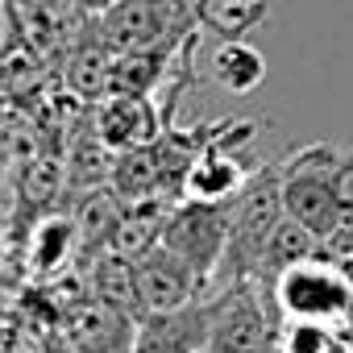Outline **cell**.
Wrapping results in <instances>:
<instances>
[{
	"label": "cell",
	"instance_id": "obj_1",
	"mask_svg": "<svg viewBox=\"0 0 353 353\" xmlns=\"http://www.w3.org/2000/svg\"><path fill=\"white\" fill-rule=\"evenodd\" d=\"M283 166V204L287 216L307 225L320 241L353 225V158L336 145H303Z\"/></svg>",
	"mask_w": 353,
	"mask_h": 353
},
{
	"label": "cell",
	"instance_id": "obj_2",
	"mask_svg": "<svg viewBox=\"0 0 353 353\" xmlns=\"http://www.w3.org/2000/svg\"><path fill=\"white\" fill-rule=\"evenodd\" d=\"M283 221H287L283 166H258L245 179V188L229 200V250H225V262H221L225 283L262 279L266 245H270V237Z\"/></svg>",
	"mask_w": 353,
	"mask_h": 353
},
{
	"label": "cell",
	"instance_id": "obj_3",
	"mask_svg": "<svg viewBox=\"0 0 353 353\" xmlns=\"http://www.w3.org/2000/svg\"><path fill=\"white\" fill-rule=\"evenodd\" d=\"M270 299L287 320H328L345 324L353 307V279L328 254L303 258L270 279Z\"/></svg>",
	"mask_w": 353,
	"mask_h": 353
},
{
	"label": "cell",
	"instance_id": "obj_4",
	"mask_svg": "<svg viewBox=\"0 0 353 353\" xmlns=\"http://www.w3.org/2000/svg\"><path fill=\"white\" fill-rule=\"evenodd\" d=\"M279 332L258 279L225 283L221 295L208 299V345L204 353H262Z\"/></svg>",
	"mask_w": 353,
	"mask_h": 353
},
{
	"label": "cell",
	"instance_id": "obj_5",
	"mask_svg": "<svg viewBox=\"0 0 353 353\" xmlns=\"http://www.w3.org/2000/svg\"><path fill=\"white\" fill-rule=\"evenodd\" d=\"M162 245L174 250L183 262H192L212 283L221 274V262H225V250H229V204L183 196V204H174L166 212Z\"/></svg>",
	"mask_w": 353,
	"mask_h": 353
},
{
	"label": "cell",
	"instance_id": "obj_6",
	"mask_svg": "<svg viewBox=\"0 0 353 353\" xmlns=\"http://www.w3.org/2000/svg\"><path fill=\"white\" fill-rule=\"evenodd\" d=\"M254 137V125H221L216 137L200 150V158L192 162L188 179H183V196L188 200H212V204H229L245 179H250V166L237 158V150Z\"/></svg>",
	"mask_w": 353,
	"mask_h": 353
},
{
	"label": "cell",
	"instance_id": "obj_7",
	"mask_svg": "<svg viewBox=\"0 0 353 353\" xmlns=\"http://www.w3.org/2000/svg\"><path fill=\"white\" fill-rule=\"evenodd\" d=\"M133 266H137V287H141L145 312H179V307L204 299V291H208V279L174 250H166L162 241L154 250H145L141 258H133Z\"/></svg>",
	"mask_w": 353,
	"mask_h": 353
},
{
	"label": "cell",
	"instance_id": "obj_8",
	"mask_svg": "<svg viewBox=\"0 0 353 353\" xmlns=\"http://www.w3.org/2000/svg\"><path fill=\"white\" fill-rule=\"evenodd\" d=\"M96 133L100 141L117 154V150H137V145H154L166 133V117L150 96H133V92H108L104 100H96Z\"/></svg>",
	"mask_w": 353,
	"mask_h": 353
},
{
	"label": "cell",
	"instance_id": "obj_9",
	"mask_svg": "<svg viewBox=\"0 0 353 353\" xmlns=\"http://www.w3.org/2000/svg\"><path fill=\"white\" fill-rule=\"evenodd\" d=\"M208 345V299L179 312H150L137 320L133 353H200Z\"/></svg>",
	"mask_w": 353,
	"mask_h": 353
},
{
	"label": "cell",
	"instance_id": "obj_10",
	"mask_svg": "<svg viewBox=\"0 0 353 353\" xmlns=\"http://www.w3.org/2000/svg\"><path fill=\"white\" fill-rule=\"evenodd\" d=\"M112 63H117V54L100 42V34L92 26L88 38L75 42L67 54V88L79 100H104L112 92Z\"/></svg>",
	"mask_w": 353,
	"mask_h": 353
},
{
	"label": "cell",
	"instance_id": "obj_11",
	"mask_svg": "<svg viewBox=\"0 0 353 353\" xmlns=\"http://www.w3.org/2000/svg\"><path fill=\"white\" fill-rule=\"evenodd\" d=\"M192 42V38H188ZM179 42V46H188ZM179 46H145V50H125L112 63V92H133V96H154V88L170 71V54Z\"/></svg>",
	"mask_w": 353,
	"mask_h": 353
},
{
	"label": "cell",
	"instance_id": "obj_12",
	"mask_svg": "<svg viewBox=\"0 0 353 353\" xmlns=\"http://www.w3.org/2000/svg\"><path fill=\"white\" fill-rule=\"evenodd\" d=\"M212 75H216V83H221L225 92H233V96H250V92L266 79V63H262V54H258L250 42H241V38H225L221 50L212 54Z\"/></svg>",
	"mask_w": 353,
	"mask_h": 353
},
{
	"label": "cell",
	"instance_id": "obj_13",
	"mask_svg": "<svg viewBox=\"0 0 353 353\" xmlns=\"http://www.w3.org/2000/svg\"><path fill=\"white\" fill-rule=\"evenodd\" d=\"M79 237V225L67 221V216H50L34 229L30 237V270L34 274H59L67 262H71V250H75Z\"/></svg>",
	"mask_w": 353,
	"mask_h": 353
},
{
	"label": "cell",
	"instance_id": "obj_14",
	"mask_svg": "<svg viewBox=\"0 0 353 353\" xmlns=\"http://www.w3.org/2000/svg\"><path fill=\"white\" fill-rule=\"evenodd\" d=\"M316 254H324V241H320L307 225H299V221L287 216V221L274 229L270 245H266V262H262V279H258V283L270 287V279H274L279 270H287V266H295V262H303V258H316Z\"/></svg>",
	"mask_w": 353,
	"mask_h": 353
},
{
	"label": "cell",
	"instance_id": "obj_15",
	"mask_svg": "<svg viewBox=\"0 0 353 353\" xmlns=\"http://www.w3.org/2000/svg\"><path fill=\"white\" fill-rule=\"evenodd\" d=\"M279 345L283 353H341L345 332H336L328 320H287L279 324Z\"/></svg>",
	"mask_w": 353,
	"mask_h": 353
},
{
	"label": "cell",
	"instance_id": "obj_16",
	"mask_svg": "<svg viewBox=\"0 0 353 353\" xmlns=\"http://www.w3.org/2000/svg\"><path fill=\"white\" fill-rule=\"evenodd\" d=\"M112 5H121V0H75L79 17H88V21H92V17H104V13H108Z\"/></svg>",
	"mask_w": 353,
	"mask_h": 353
},
{
	"label": "cell",
	"instance_id": "obj_17",
	"mask_svg": "<svg viewBox=\"0 0 353 353\" xmlns=\"http://www.w3.org/2000/svg\"><path fill=\"white\" fill-rule=\"evenodd\" d=\"M341 353H353V349H349V341H345V349H341Z\"/></svg>",
	"mask_w": 353,
	"mask_h": 353
}]
</instances>
